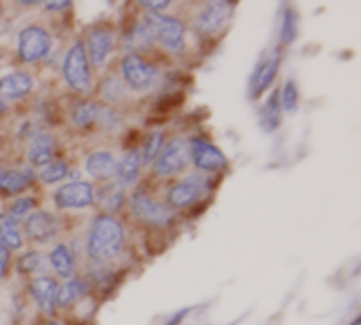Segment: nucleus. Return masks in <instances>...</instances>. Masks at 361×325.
I'll return each mask as SVG.
<instances>
[{"label": "nucleus", "mask_w": 361, "mask_h": 325, "mask_svg": "<svg viewBox=\"0 0 361 325\" xmlns=\"http://www.w3.org/2000/svg\"><path fill=\"white\" fill-rule=\"evenodd\" d=\"M123 226L114 216L99 214L93 218L89 237H87V254L95 262H108L116 258L123 250Z\"/></svg>", "instance_id": "1"}, {"label": "nucleus", "mask_w": 361, "mask_h": 325, "mask_svg": "<svg viewBox=\"0 0 361 325\" xmlns=\"http://www.w3.org/2000/svg\"><path fill=\"white\" fill-rule=\"evenodd\" d=\"M148 27L154 34V40H159L169 53H182L186 47L184 40V23L176 17L163 15V13H148L146 17Z\"/></svg>", "instance_id": "2"}, {"label": "nucleus", "mask_w": 361, "mask_h": 325, "mask_svg": "<svg viewBox=\"0 0 361 325\" xmlns=\"http://www.w3.org/2000/svg\"><path fill=\"white\" fill-rule=\"evenodd\" d=\"M63 78L68 82L70 89L78 91V93H89L91 89V72H89V59L82 47V40H76L66 57H63V66H61Z\"/></svg>", "instance_id": "3"}, {"label": "nucleus", "mask_w": 361, "mask_h": 325, "mask_svg": "<svg viewBox=\"0 0 361 325\" xmlns=\"http://www.w3.org/2000/svg\"><path fill=\"white\" fill-rule=\"evenodd\" d=\"M51 47H53V38L40 25H27L19 32L17 55H19V61L23 63H36L44 59L51 53Z\"/></svg>", "instance_id": "4"}, {"label": "nucleus", "mask_w": 361, "mask_h": 325, "mask_svg": "<svg viewBox=\"0 0 361 325\" xmlns=\"http://www.w3.org/2000/svg\"><path fill=\"white\" fill-rule=\"evenodd\" d=\"M121 76L133 91H148L159 82V70L137 53H127L123 57Z\"/></svg>", "instance_id": "5"}, {"label": "nucleus", "mask_w": 361, "mask_h": 325, "mask_svg": "<svg viewBox=\"0 0 361 325\" xmlns=\"http://www.w3.org/2000/svg\"><path fill=\"white\" fill-rule=\"evenodd\" d=\"M188 161H190V144H188V140L186 137H173L163 146V150L159 152V157L152 163V169H154L157 176L167 178V176L180 173L188 165Z\"/></svg>", "instance_id": "6"}, {"label": "nucleus", "mask_w": 361, "mask_h": 325, "mask_svg": "<svg viewBox=\"0 0 361 325\" xmlns=\"http://www.w3.org/2000/svg\"><path fill=\"white\" fill-rule=\"evenodd\" d=\"M131 211L133 216L150 226H167L173 222V211L169 207H165L163 203L154 201L148 192L137 190L131 197Z\"/></svg>", "instance_id": "7"}, {"label": "nucleus", "mask_w": 361, "mask_h": 325, "mask_svg": "<svg viewBox=\"0 0 361 325\" xmlns=\"http://www.w3.org/2000/svg\"><path fill=\"white\" fill-rule=\"evenodd\" d=\"M205 192H207V180L201 173H190L169 188L167 203L173 209H184L195 205Z\"/></svg>", "instance_id": "8"}, {"label": "nucleus", "mask_w": 361, "mask_h": 325, "mask_svg": "<svg viewBox=\"0 0 361 325\" xmlns=\"http://www.w3.org/2000/svg\"><path fill=\"white\" fill-rule=\"evenodd\" d=\"M53 201L57 209H87L95 203V188L89 182L74 180L57 188Z\"/></svg>", "instance_id": "9"}, {"label": "nucleus", "mask_w": 361, "mask_h": 325, "mask_svg": "<svg viewBox=\"0 0 361 325\" xmlns=\"http://www.w3.org/2000/svg\"><path fill=\"white\" fill-rule=\"evenodd\" d=\"M87 59H91L93 66H104L114 49V34L108 25H93L89 27L85 40H82Z\"/></svg>", "instance_id": "10"}, {"label": "nucleus", "mask_w": 361, "mask_h": 325, "mask_svg": "<svg viewBox=\"0 0 361 325\" xmlns=\"http://www.w3.org/2000/svg\"><path fill=\"white\" fill-rule=\"evenodd\" d=\"M23 231H25V237L30 241H34V243H49L59 233V220L51 211L36 209V211H32L25 218Z\"/></svg>", "instance_id": "11"}, {"label": "nucleus", "mask_w": 361, "mask_h": 325, "mask_svg": "<svg viewBox=\"0 0 361 325\" xmlns=\"http://www.w3.org/2000/svg\"><path fill=\"white\" fill-rule=\"evenodd\" d=\"M233 2H222V0H216V2H209L203 6V11L199 13L197 17V30L203 34V36H214L218 34L231 19L233 15Z\"/></svg>", "instance_id": "12"}, {"label": "nucleus", "mask_w": 361, "mask_h": 325, "mask_svg": "<svg viewBox=\"0 0 361 325\" xmlns=\"http://www.w3.org/2000/svg\"><path fill=\"white\" fill-rule=\"evenodd\" d=\"M190 144V161L203 169V171H220L226 167V157L222 154L220 148H216L214 144H209L203 137H195L188 140Z\"/></svg>", "instance_id": "13"}, {"label": "nucleus", "mask_w": 361, "mask_h": 325, "mask_svg": "<svg viewBox=\"0 0 361 325\" xmlns=\"http://www.w3.org/2000/svg\"><path fill=\"white\" fill-rule=\"evenodd\" d=\"M85 169L87 173L93 178V180H99V182H110L116 178L118 173V161L112 152L108 150H97V152H91L87 157V163H85Z\"/></svg>", "instance_id": "14"}, {"label": "nucleus", "mask_w": 361, "mask_h": 325, "mask_svg": "<svg viewBox=\"0 0 361 325\" xmlns=\"http://www.w3.org/2000/svg\"><path fill=\"white\" fill-rule=\"evenodd\" d=\"M57 288H59L57 281L47 275H38L30 283V294H32L34 302L49 315L55 313V309H57Z\"/></svg>", "instance_id": "15"}, {"label": "nucleus", "mask_w": 361, "mask_h": 325, "mask_svg": "<svg viewBox=\"0 0 361 325\" xmlns=\"http://www.w3.org/2000/svg\"><path fill=\"white\" fill-rule=\"evenodd\" d=\"M277 68H279V53H273V55L264 57L256 66V70L252 74V80H250V97H258L260 93H264L273 85V80L277 76Z\"/></svg>", "instance_id": "16"}, {"label": "nucleus", "mask_w": 361, "mask_h": 325, "mask_svg": "<svg viewBox=\"0 0 361 325\" xmlns=\"http://www.w3.org/2000/svg\"><path fill=\"white\" fill-rule=\"evenodd\" d=\"M55 152H57V144L55 137L51 133H36L30 142L27 148V159L32 165H49L51 161H55Z\"/></svg>", "instance_id": "17"}, {"label": "nucleus", "mask_w": 361, "mask_h": 325, "mask_svg": "<svg viewBox=\"0 0 361 325\" xmlns=\"http://www.w3.org/2000/svg\"><path fill=\"white\" fill-rule=\"evenodd\" d=\"M32 91V78L25 72H11L0 78V99H21Z\"/></svg>", "instance_id": "18"}, {"label": "nucleus", "mask_w": 361, "mask_h": 325, "mask_svg": "<svg viewBox=\"0 0 361 325\" xmlns=\"http://www.w3.org/2000/svg\"><path fill=\"white\" fill-rule=\"evenodd\" d=\"M281 104H279V91H273L267 102L260 108V129L264 133H273L281 125Z\"/></svg>", "instance_id": "19"}, {"label": "nucleus", "mask_w": 361, "mask_h": 325, "mask_svg": "<svg viewBox=\"0 0 361 325\" xmlns=\"http://www.w3.org/2000/svg\"><path fill=\"white\" fill-rule=\"evenodd\" d=\"M140 171H142V157H140V150H127L125 157L118 161V184L121 186H129V184H135L137 178H140Z\"/></svg>", "instance_id": "20"}, {"label": "nucleus", "mask_w": 361, "mask_h": 325, "mask_svg": "<svg viewBox=\"0 0 361 325\" xmlns=\"http://www.w3.org/2000/svg\"><path fill=\"white\" fill-rule=\"evenodd\" d=\"M36 180V173L32 169H11L2 176V182H0V190L6 192V195H17L21 190H25L27 186H32Z\"/></svg>", "instance_id": "21"}, {"label": "nucleus", "mask_w": 361, "mask_h": 325, "mask_svg": "<svg viewBox=\"0 0 361 325\" xmlns=\"http://www.w3.org/2000/svg\"><path fill=\"white\" fill-rule=\"evenodd\" d=\"M89 292V286L85 279L80 277H70L66 279L63 286L57 288V307H70L72 302H78L80 298H85Z\"/></svg>", "instance_id": "22"}, {"label": "nucleus", "mask_w": 361, "mask_h": 325, "mask_svg": "<svg viewBox=\"0 0 361 325\" xmlns=\"http://www.w3.org/2000/svg\"><path fill=\"white\" fill-rule=\"evenodd\" d=\"M95 201H97V203H99V207L106 211V216L116 214V211L125 205V192H123V186H121V184H114V182L106 184V186L97 192Z\"/></svg>", "instance_id": "23"}, {"label": "nucleus", "mask_w": 361, "mask_h": 325, "mask_svg": "<svg viewBox=\"0 0 361 325\" xmlns=\"http://www.w3.org/2000/svg\"><path fill=\"white\" fill-rule=\"evenodd\" d=\"M125 42H127V47L131 49V53H135V51H148V49L154 44V34H152V30L148 27L146 19H140V21L127 32Z\"/></svg>", "instance_id": "24"}, {"label": "nucleus", "mask_w": 361, "mask_h": 325, "mask_svg": "<svg viewBox=\"0 0 361 325\" xmlns=\"http://www.w3.org/2000/svg\"><path fill=\"white\" fill-rule=\"evenodd\" d=\"M49 264L61 279L74 277V256H72L68 245H63V243L55 245L51 256H49Z\"/></svg>", "instance_id": "25"}, {"label": "nucleus", "mask_w": 361, "mask_h": 325, "mask_svg": "<svg viewBox=\"0 0 361 325\" xmlns=\"http://www.w3.org/2000/svg\"><path fill=\"white\" fill-rule=\"evenodd\" d=\"M23 245V237L19 233V224L11 220L6 214H0V247L6 252L19 250Z\"/></svg>", "instance_id": "26"}, {"label": "nucleus", "mask_w": 361, "mask_h": 325, "mask_svg": "<svg viewBox=\"0 0 361 325\" xmlns=\"http://www.w3.org/2000/svg\"><path fill=\"white\" fill-rule=\"evenodd\" d=\"M165 146V133L163 131H152L146 135L144 140V146L140 150V157H142V165L144 163H154V159L159 157V152L163 150Z\"/></svg>", "instance_id": "27"}, {"label": "nucleus", "mask_w": 361, "mask_h": 325, "mask_svg": "<svg viewBox=\"0 0 361 325\" xmlns=\"http://www.w3.org/2000/svg\"><path fill=\"white\" fill-rule=\"evenodd\" d=\"M99 106L102 104H95V102H87V104H80L74 108L72 112V123L76 127H91L97 123V114H99Z\"/></svg>", "instance_id": "28"}, {"label": "nucleus", "mask_w": 361, "mask_h": 325, "mask_svg": "<svg viewBox=\"0 0 361 325\" xmlns=\"http://www.w3.org/2000/svg\"><path fill=\"white\" fill-rule=\"evenodd\" d=\"M49 266V260L40 252H27L19 258V271L25 275H38L44 273Z\"/></svg>", "instance_id": "29"}, {"label": "nucleus", "mask_w": 361, "mask_h": 325, "mask_svg": "<svg viewBox=\"0 0 361 325\" xmlns=\"http://www.w3.org/2000/svg\"><path fill=\"white\" fill-rule=\"evenodd\" d=\"M298 34V13L294 8H286L283 11V21H281V42L290 44Z\"/></svg>", "instance_id": "30"}, {"label": "nucleus", "mask_w": 361, "mask_h": 325, "mask_svg": "<svg viewBox=\"0 0 361 325\" xmlns=\"http://www.w3.org/2000/svg\"><path fill=\"white\" fill-rule=\"evenodd\" d=\"M70 171H68V165L63 161H51L49 165H44L40 169V180L47 182V184H55V182H61L63 178H68Z\"/></svg>", "instance_id": "31"}, {"label": "nucleus", "mask_w": 361, "mask_h": 325, "mask_svg": "<svg viewBox=\"0 0 361 325\" xmlns=\"http://www.w3.org/2000/svg\"><path fill=\"white\" fill-rule=\"evenodd\" d=\"M32 211H36V199H32V197H21V199H17V201L8 207L6 216H8L11 220L19 222V220H23V218H27Z\"/></svg>", "instance_id": "32"}, {"label": "nucleus", "mask_w": 361, "mask_h": 325, "mask_svg": "<svg viewBox=\"0 0 361 325\" xmlns=\"http://www.w3.org/2000/svg\"><path fill=\"white\" fill-rule=\"evenodd\" d=\"M279 104H281V110L286 112H294L298 108V85L292 78L283 85L279 93Z\"/></svg>", "instance_id": "33"}, {"label": "nucleus", "mask_w": 361, "mask_h": 325, "mask_svg": "<svg viewBox=\"0 0 361 325\" xmlns=\"http://www.w3.org/2000/svg\"><path fill=\"white\" fill-rule=\"evenodd\" d=\"M140 4H142L144 8H148L150 13H163V11H165V8H167V6H169L171 2H169V0H159V2H150V0H142Z\"/></svg>", "instance_id": "34"}, {"label": "nucleus", "mask_w": 361, "mask_h": 325, "mask_svg": "<svg viewBox=\"0 0 361 325\" xmlns=\"http://www.w3.org/2000/svg\"><path fill=\"white\" fill-rule=\"evenodd\" d=\"M8 262H11L8 252H6L4 247H0V279L6 275V271H8Z\"/></svg>", "instance_id": "35"}, {"label": "nucleus", "mask_w": 361, "mask_h": 325, "mask_svg": "<svg viewBox=\"0 0 361 325\" xmlns=\"http://www.w3.org/2000/svg\"><path fill=\"white\" fill-rule=\"evenodd\" d=\"M70 0H61V2H44V8L47 11H63V8H70Z\"/></svg>", "instance_id": "36"}, {"label": "nucleus", "mask_w": 361, "mask_h": 325, "mask_svg": "<svg viewBox=\"0 0 361 325\" xmlns=\"http://www.w3.org/2000/svg\"><path fill=\"white\" fill-rule=\"evenodd\" d=\"M4 112H6V102L0 99V116H4Z\"/></svg>", "instance_id": "37"}, {"label": "nucleus", "mask_w": 361, "mask_h": 325, "mask_svg": "<svg viewBox=\"0 0 361 325\" xmlns=\"http://www.w3.org/2000/svg\"><path fill=\"white\" fill-rule=\"evenodd\" d=\"M2 176H4V169H2V165H0V182H2Z\"/></svg>", "instance_id": "38"}, {"label": "nucleus", "mask_w": 361, "mask_h": 325, "mask_svg": "<svg viewBox=\"0 0 361 325\" xmlns=\"http://www.w3.org/2000/svg\"><path fill=\"white\" fill-rule=\"evenodd\" d=\"M351 325H361V319H355V321H353Z\"/></svg>", "instance_id": "39"}, {"label": "nucleus", "mask_w": 361, "mask_h": 325, "mask_svg": "<svg viewBox=\"0 0 361 325\" xmlns=\"http://www.w3.org/2000/svg\"><path fill=\"white\" fill-rule=\"evenodd\" d=\"M49 325H63V324H59V321H51Z\"/></svg>", "instance_id": "40"}, {"label": "nucleus", "mask_w": 361, "mask_h": 325, "mask_svg": "<svg viewBox=\"0 0 361 325\" xmlns=\"http://www.w3.org/2000/svg\"><path fill=\"white\" fill-rule=\"evenodd\" d=\"M0 19H2V6H0Z\"/></svg>", "instance_id": "41"}]
</instances>
